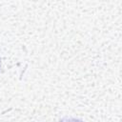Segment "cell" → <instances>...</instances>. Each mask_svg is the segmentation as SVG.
Returning a JSON list of instances; mask_svg holds the SVG:
<instances>
[{
	"label": "cell",
	"mask_w": 122,
	"mask_h": 122,
	"mask_svg": "<svg viewBox=\"0 0 122 122\" xmlns=\"http://www.w3.org/2000/svg\"><path fill=\"white\" fill-rule=\"evenodd\" d=\"M62 122H81V121H78V120H71V119H70V120H64V121H62Z\"/></svg>",
	"instance_id": "1"
}]
</instances>
